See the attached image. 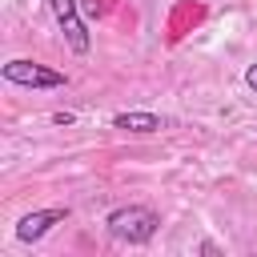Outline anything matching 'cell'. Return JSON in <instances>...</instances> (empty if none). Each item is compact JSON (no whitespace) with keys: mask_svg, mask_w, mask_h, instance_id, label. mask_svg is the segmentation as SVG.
Wrapping results in <instances>:
<instances>
[{"mask_svg":"<svg viewBox=\"0 0 257 257\" xmlns=\"http://www.w3.org/2000/svg\"><path fill=\"white\" fill-rule=\"evenodd\" d=\"M104 229L124 245H149L157 237V229H161V217L149 205H116L104 217Z\"/></svg>","mask_w":257,"mask_h":257,"instance_id":"1","label":"cell"},{"mask_svg":"<svg viewBox=\"0 0 257 257\" xmlns=\"http://www.w3.org/2000/svg\"><path fill=\"white\" fill-rule=\"evenodd\" d=\"M0 76H4L8 84H20V88H64V84H68L64 72H56V68H48V64H40V60H24V56L8 60V64L0 68Z\"/></svg>","mask_w":257,"mask_h":257,"instance_id":"2","label":"cell"},{"mask_svg":"<svg viewBox=\"0 0 257 257\" xmlns=\"http://www.w3.org/2000/svg\"><path fill=\"white\" fill-rule=\"evenodd\" d=\"M48 12L56 16V24H60V32H64V40H68V48H72L76 56H84V52L92 48V36H88V28H84V20H80L76 0H48Z\"/></svg>","mask_w":257,"mask_h":257,"instance_id":"3","label":"cell"},{"mask_svg":"<svg viewBox=\"0 0 257 257\" xmlns=\"http://www.w3.org/2000/svg\"><path fill=\"white\" fill-rule=\"evenodd\" d=\"M68 221V205H52V209H36V213H24L20 221H16V241H24V245H32V241H40V237H48L56 225H64Z\"/></svg>","mask_w":257,"mask_h":257,"instance_id":"4","label":"cell"},{"mask_svg":"<svg viewBox=\"0 0 257 257\" xmlns=\"http://www.w3.org/2000/svg\"><path fill=\"white\" fill-rule=\"evenodd\" d=\"M112 128H124V133H161V128H169V120L157 116V112H116Z\"/></svg>","mask_w":257,"mask_h":257,"instance_id":"5","label":"cell"},{"mask_svg":"<svg viewBox=\"0 0 257 257\" xmlns=\"http://www.w3.org/2000/svg\"><path fill=\"white\" fill-rule=\"evenodd\" d=\"M245 84L257 92V64H249V68H245Z\"/></svg>","mask_w":257,"mask_h":257,"instance_id":"6","label":"cell"},{"mask_svg":"<svg viewBox=\"0 0 257 257\" xmlns=\"http://www.w3.org/2000/svg\"><path fill=\"white\" fill-rule=\"evenodd\" d=\"M72 120H76L72 112H52V124H72Z\"/></svg>","mask_w":257,"mask_h":257,"instance_id":"7","label":"cell"}]
</instances>
